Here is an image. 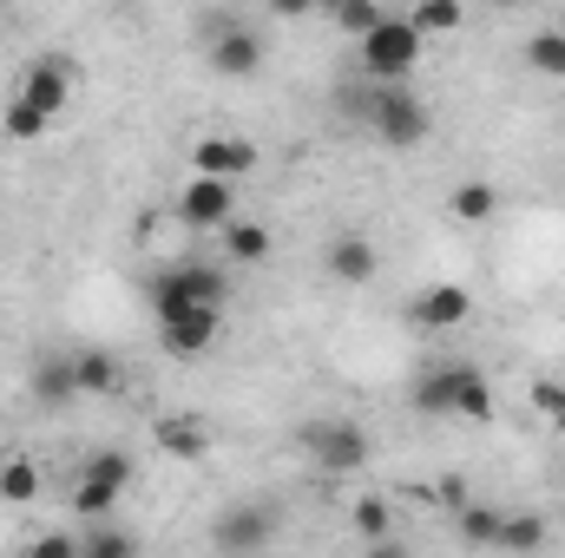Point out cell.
<instances>
[{"instance_id":"obj_1","label":"cell","mask_w":565,"mask_h":558,"mask_svg":"<svg viewBox=\"0 0 565 558\" xmlns=\"http://www.w3.org/2000/svg\"><path fill=\"white\" fill-rule=\"evenodd\" d=\"M415 415H460V420H493V382L473 368V362H447V368H427L415 382Z\"/></svg>"},{"instance_id":"obj_2","label":"cell","mask_w":565,"mask_h":558,"mask_svg":"<svg viewBox=\"0 0 565 558\" xmlns=\"http://www.w3.org/2000/svg\"><path fill=\"white\" fill-rule=\"evenodd\" d=\"M422 46H427V33L408 13H402V20L382 13V20L362 33V73H369L375 86H382V79H408V73L422 66Z\"/></svg>"},{"instance_id":"obj_3","label":"cell","mask_w":565,"mask_h":558,"mask_svg":"<svg viewBox=\"0 0 565 558\" xmlns=\"http://www.w3.org/2000/svg\"><path fill=\"white\" fill-rule=\"evenodd\" d=\"M224 296H231V282H224L217 264L184 257V264H171L164 277H151V315H178V309H191V302H217V309H224Z\"/></svg>"},{"instance_id":"obj_4","label":"cell","mask_w":565,"mask_h":558,"mask_svg":"<svg viewBox=\"0 0 565 558\" xmlns=\"http://www.w3.org/2000/svg\"><path fill=\"white\" fill-rule=\"evenodd\" d=\"M369 126H375V139L395 144V151H415L427 139V106L402 86V79H382L375 86V99H369Z\"/></svg>"},{"instance_id":"obj_5","label":"cell","mask_w":565,"mask_h":558,"mask_svg":"<svg viewBox=\"0 0 565 558\" xmlns=\"http://www.w3.org/2000/svg\"><path fill=\"white\" fill-rule=\"evenodd\" d=\"M302 447H309V460L322 466V473H355V466H369V427L362 420H316V427H302Z\"/></svg>"},{"instance_id":"obj_6","label":"cell","mask_w":565,"mask_h":558,"mask_svg":"<svg viewBox=\"0 0 565 558\" xmlns=\"http://www.w3.org/2000/svg\"><path fill=\"white\" fill-rule=\"evenodd\" d=\"M231 217H237V184L211 178V171H191L184 191H178V224L184 230H224Z\"/></svg>"},{"instance_id":"obj_7","label":"cell","mask_w":565,"mask_h":558,"mask_svg":"<svg viewBox=\"0 0 565 558\" xmlns=\"http://www.w3.org/2000/svg\"><path fill=\"white\" fill-rule=\"evenodd\" d=\"M217 329H224V309H217V302H191V309H178V315H158V348H164L171 362H198V355H211Z\"/></svg>"},{"instance_id":"obj_8","label":"cell","mask_w":565,"mask_h":558,"mask_svg":"<svg viewBox=\"0 0 565 558\" xmlns=\"http://www.w3.org/2000/svg\"><path fill=\"white\" fill-rule=\"evenodd\" d=\"M73 93H79V66H73V60H60V53L33 60V66H26V79H20V99H26V106H40L46 119H60V112L73 106Z\"/></svg>"},{"instance_id":"obj_9","label":"cell","mask_w":565,"mask_h":558,"mask_svg":"<svg viewBox=\"0 0 565 558\" xmlns=\"http://www.w3.org/2000/svg\"><path fill=\"white\" fill-rule=\"evenodd\" d=\"M191 171H211V178H250L257 171V144L237 139V132H211V139L191 144Z\"/></svg>"},{"instance_id":"obj_10","label":"cell","mask_w":565,"mask_h":558,"mask_svg":"<svg viewBox=\"0 0 565 558\" xmlns=\"http://www.w3.org/2000/svg\"><path fill=\"white\" fill-rule=\"evenodd\" d=\"M204 60H211V73H224V79H250V73L264 66V40H257L250 26H217Z\"/></svg>"},{"instance_id":"obj_11","label":"cell","mask_w":565,"mask_h":558,"mask_svg":"<svg viewBox=\"0 0 565 558\" xmlns=\"http://www.w3.org/2000/svg\"><path fill=\"white\" fill-rule=\"evenodd\" d=\"M277 539V519L264 513V506H231L217 526H211V546H224V552H264Z\"/></svg>"},{"instance_id":"obj_12","label":"cell","mask_w":565,"mask_h":558,"mask_svg":"<svg viewBox=\"0 0 565 558\" xmlns=\"http://www.w3.org/2000/svg\"><path fill=\"white\" fill-rule=\"evenodd\" d=\"M422 329H460L467 315H473V296H467V282H427L422 296H415V309H408Z\"/></svg>"},{"instance_id":"obj_13","label":"cell","mask_w":565,"mask_h":558,"mask_svg":"<svg viewBox=\"0 0 565 558\" xmlns=\"http://www.w3.org/2000/svg\"><path fill=\"white\" fill-rule=\"evenodd\" d=\"M151 440H158L171 460H204V453H211V427H204V420H191V415L151 420Z\"/></svg>"},{"instance_id":"obj_14","label":"cell","mask_w":565,"mask_h":558,"mask_svg":"<svg viewBox=\"0 0 565 558\" xmlns=\"http://www.w3.org/2000/svg\"><path fill=\"white\" fill-rule=\"evenodd\" d=\"M322 264H329V277H335V282H369V277H375V244H369V237H355V230H342V237L322 250Z\"/></svg>"},{"instance_id":"obj_15","label":"cell","mask_w":565,"mask_h":558,"mask_svg":"<svg viewBox=\"0 0 565 558\" xmlns=\"http://www.w3.org/2000/svg\"><path fill=\"white\" fill-rule=\"evenodd\" d=\"M73 382H79V395H119L126 388V368H119L113 348H79L73 355Z\"/></svg>"},{"instance_id":"obj_16","label":"cell","mask_w":565,"mask_h":558,"mask_svg":"<svg viewBox=\"0 0 565 558\" xmlns=\"http://www.w3.org/2000/svg\"><path fill=\"white\" fill-rule=\"evenodd\" d=\"M33 401H40V408H66V401H79L73 355H40V362H33Z\"/></svg>"},{"instance_id":"obj_17","label":"cell","mask_w":565,"mask_h":558,"mask_svg":"<svg viewBox=\"0 0 565 558\" xmlns=\"http://www.w3.org/2000/svg\"><path fill=\"white\" fill-rule=\"evenodd\" d=\"M447 211H454L460 224H493V217H500V191H493L487 178H467V184H454Z\"/></svg>"},{"instance_id":"obj_18","label":"cell","mask_w":565,"mask_h":558,"mask_svg":"<svg viewBox=\"0 0 565 558\" xmlns=\"http://www.w3.org/2000/svg\"><path fill=\"white\" fill-rule=\"evenodd\" d=\"M119 500H126V486H113V480H99V473H79V480H73V513H79V519H113Z\"/></svg>"},{"instance_id":"obj_19","label":"cell","mask_w":565,"mask_h":558,"mask_svg":"<svg viewBox=\"0 0 565 558\" xmlns=\"http://www.w3.org/2000/svg\"><path fill=\"white\" fill-rule=\"evenodd\" d=\"M0 500H7V506H33V500H40V466H33L26 453H7V460H0Z\"/></svg>"},{"instance_id":"obj_20","label":"cell","mask_w":565,"mask_h":558,"mask_svg":"<svg viewBox=\"0 0 565 558\" xmlns=\"http://www.w3.org/2000/svg\"><path fill=\"white\" fill-rule=\"evenodd\" d=\"M224 250H231V264H264L270 257V230L250 224V217H231L224 224Z\"/></svg>"},{"instance_id":"obj_21","label":"cell","mask_w":565,"mask_h":558,"mask_svg":"<svg viewBox=\"0 0 565 558\" xmlns=\"http://www.w3.org/2000/svg\"><path fill=\"white\" fill-rule=\"evenodd\" d=\"M139 552V533H126V526H93L86 539H79V558H132Z\"/></svg>"},{"instance_id":"obj_22","label":"cell","mask_w":565,"mask_h":558,"mask_svg":"<svg viewBox=\"0 0 565 558\" xmlns=\"http://www.w3.org/2000/svg\"><path fill=\"white\" fill-rule=\"evenodd\" d=\"M526 66L546 73V79H565V26H546L526 40Z\"/></svg>"},{"instance_id":"obj_23","label":"cell","mask_w":565,"mask_h":558,"mask_svg":"<svg viewBox=\"0 0 565 558\" xmlns=\"http://www.w3.org/2000/svg\"><path fill=\"white\" fill-rule=\"evenodd\" d=\"M46 126H53V119H46L40 106H26V99L13 93V106H7V119H0V132H7L13 144H33V139H46Z\"/></svg>"},{"instance_id":"obj_24","label":"cell","mask_w":565,"mask_h":558,"mask_svg":"<svg viewBox=\"0 0 565 558\" xmlns=\"http://www.w3.org/2000/svg\"><path fill=\"white\" fill-rule=\"evenodd\" d=\"M454 513H460V539H467V546H493V539H500V519H507L500 506H467V500H460Z\"/></svg>"},{"instance_id":"obj_25","label":"cell","mask_w":565,"mask_h":558,"mask_svg":"<svg viewBox=\"0 0 565 558\" xmlns=\"http://www.w3.org/2000/svg\"><path fill=\"white\" fill-rule=\"evenodd\" d=\"M422 33H460V20H467V7L460 0H415V13H408Z\"/></svg>"},{"instance_id":"obj_26","label":"cell","mask_w":565,"mask_h":558,"mask_svg":"<svg viewBox=\"0 0 565 558\" xmlns=\"http://www.w3.org/2000/svg\"><path fill=\"white\" fill-rule=\"evenodd\" d=\"M329 20H335V33H355V40H362V33L382 20V7H375V0H329Z\"/></svg>"},{"instance_id":"obj_27","label":"cell","mask_w":565,"mask_h":558,"mask_svg":"<svg viewBox=\"0 0 565 558\" xmlns=\"http://www.w3.org/2000/svg\"><path fill=\"white\" fill-rule=\"evenodd\" d=\"M533 546H546V526L540 519H500L493 552H533Z\"/></svg>"},{"instance_id":"obj_28","label":"cell","mask_w":565,"mask_h":558,"mask_svg":"<svg viewBox=\"0 0 565 558\" xmlns=\"http://www.w3.org/2000/svg\"><path fill=\"white\" fill-rule=\"evenodd\" d=\"M355 526H362V539H395L388 526H395V513H388V500H355Z\"/></svg>"},{"instance_id":"obj_29","label":"cell","mask_w":565,"mask_h":558,"mask_svg":"<svg viewBox=\"0 0 565 558\" xmlns=\"http://www.w3.org/2000/svg\"><path fill=\"white\" fill-rule=\"evenodd\" d=\"M86 473H99V480H113V486H132V460H126L119 447H99V453H86Z\"/></svg>"},{"instance_id":"obj_30","label":"cell","mask_w":565,"mask_h":558,"mask_svg":"<svg viewBox=\"0 0 565 558\" xmlns=\"http://www.w3.org/2000/svg\"><path fill=\"white\" fill-rule=\"evenodd\" d=\"M533 408H540V415H553L565 427V382H533Z\"/></svg>"},{"instance_id":"obj_31","label":"cell","mask_w":565,"mask_h":558,"mask_svg":"<svg viewBox=\"0 0 565 558\" xmlns=\"http://www.w3.org/2000/svg\"><path fill=\"white\" fill-rule=\"evenodd\" d=\"M33 558H79V539L73 533H46V539H33Z\"/></svg>"},{"instance_id":"obj_32","label":"cell","mask_w":565,"mask_h":558,"mask_svg":"<svg viewBox=\"0 0 565 558\" xmlns=\"http://www.w3.org/2000/svg\"><path fill=\"white\" fill-rule=\"evenodd\" d=\"M270 7H277L282 20H302V13H316V7H322V0H270Z\"/></svg>"},{"instance_id":"obj_33","label":"cell","mask_w":565,"mask_h":558,"mask_svg":"<svg viewBox=\"0 0 565 558\" xmlns=\"http://www.w3.org/2000/svg\"><path fill=\"white\" fill-rule=\"evenodd\" d=\"M487 7H526V0H487Z\"/></svg>"},{"instance_id":"obj_34","label":"cell","mask_w":565,"mask_h":558,"mask_svg":"<svg viewBox=\"0 0 565 558\" xmlns=\"http://www.w3.org/2000/svg\"><path fill=\"white\" fill-rule=\"evenodd\" d=\"M322 7H329V0H322Z\"/></svg>"}]
</instances>
